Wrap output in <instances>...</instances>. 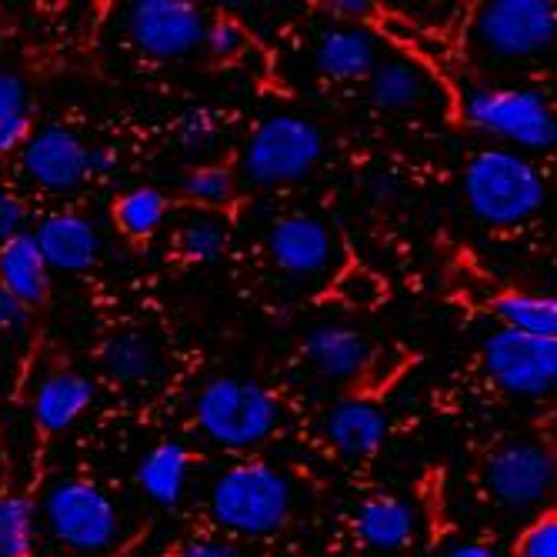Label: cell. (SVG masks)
Wrapping results in <instances>:
<instances>
[{"label": "cell", "instance_id": "6da1fadb", "mask_svg": "<svg viewBox=\"0 0 557 557\" xmlns=\"http://www.w3.org/2000/svg\"><path fill=\"white\" fill-rule=\"evenodd\" d=\"M465 197L478 221L491 227H515L544 208V177L518 150L484 147L465 168Z\"/></svg>", "mask_w": 557, "mask_h": 557}, {"label": "cell", "instance_id": "7a4b0ae2", "mask_svg": "<svg viewBox=\"0 0 557 557\" xmlns=\"http://www.w3.org/2000/svg\"><path fill=\"white\" fill-rule=\"evenodd\" d=\"M208 508L211 518L231 534L268 537L287 524L294 491L277 468L264 461H240L214 481Z\"/></svg>", "mask_w": 557, "mask_h": 557}, {"label": "cell", "instance_id": "3957f363", "mask_svg": "<svg viewBox=\"0 0 557 557\" xmlns=\"http://www.w3.org/2000/svg\"><path fill=\"white\" fill-rule=\"evenodd\" d=\"M194 418L221 447H255L268 441L281 421L274 394L250 377H214L200 387Z\"/></svg>", "mask_w": 557, "mask_h": 557}, {"label": "cell", "instance_id": "277c9868", "mask_svg": "<svg viewBox=\"0 0 557 557\" xmlns=\"http://www.w3.org/2000/svg\"><path fill=\"white\" fill-rule=\"evenodd\" d=\"M324 154L321 131L294 114L268 117L244 147V174L261 187L294 184L308 177Z\"/></svg>", "mask_w": 557, "mask_h": 557}, {"label": "cell", "instance_id": "5b68a950", "mask_svg": "<svg viewBox=\"0 0 557 557\" xmlns=\"http://www.w3.org/2000/svg\"><path fill=\"white\" fill-rule=\"evenodd\" d=\"M465 117L471 127L524 150H547L557 140L547 97L528 87H478L468 97Z\"/></svg>", "mask_w": 557, "mask_h": 557}, {"label": "cell", "instance_id": "8992f818", "mask_svg": "<svg viewBox=\"0 0 557 557\" xmlns=\"http://www.w3.org/2000/svg\"><path fill=\"white\" fill-rule=\"evenodd\" d=\"M44 518L54 537L77 554L108 550L121 528L114 500L87 481H58L44 497Z\"/></svg>", "mask_w": 557, "mask_h": 557}, {"label": "cell", "instance_id": "52a82bcc", "mask_svg": "<svg viewBox=\"0 0 557 557\" xmlns=\"http://www.w3.org/2000/svg\"><path fill=\"white\" fill-rule=\"evenodd\" d=\"M487 377L515 397H544L557 384V337H534L500 327L484 341Z\"/></svg>", "mask_w": 557, "mask_h": 557}, {"label": "cell", "instance_id": "ba28073f", "mask_svg": "<svg viewBox=\"0 0 557 557\" xmlns=\"http://www.w3.org/2000/svg\"><path fill=\"white\" fill-rule=\"evenodd\" d=\"M474 37L494 58H534L557 37L550 0H491L474 21Z\"/></svg>", "mask_w": 557, "mask_h": 557}, {"label": "cell", "instance_id": "9c48e42d", "mask_svg": "<svg viewBox=\"0 0 557 557\" xmlns=\"http://www.w3.org/2000/svg\"><path fill=\"white\" fill-rule=\"evenodd\" d=\"M131 40L150 58H187L205 47L208 21L187 0H137L127 14Z\"/></svg>", "mask_w": 557, "mask_h": 557}, {"label": "cell", "instance_id": "30bf717a", "mask_svg": "<svg viewBox=\"0 0 557 557\" xmlns=\"http://www.w3.org/2000/svg\"><path fill=\"white\" fill-rule=\"evenodd\" d=\"M554 454L534 441H508L487 458V487L508 508H537L554 491Z\"/></svg>", "mask_w": 557, "mask_h": 557}, {"label": "cell", "instance_id": "8fae6325", "mask_svg": "<svg viewBox=\"0 0 557 557\" xmlns=\"http://www.w3.org/2000/svg\"><path fill=\"white\" fill-rule=\"evenodd\" d=\"M21 161L30 181L50 194H71L90 177L87 144L74 131L58 127V124L30 131V137L21 147Z\"/></svg>", "mask_w": 557, "mask_h": 557}, {"label": "cell", "instance_id": "7c38bea8", "mask_svg": "<svg viewBox=\"0 0 557 557\" xmlns=\"http://www.w3.org/2000/svg\"><path fill=\"white\" fill-rule=\"evenodd\" d=\"M334 234L324 221L308 218V214H294L284 218L271 227L268 237V255L271 261L294 277H311L331 268L334 261Z\"/></svg>", "mask_w": 557, "mask_h": 557}, {"label": "cell", "instance_id": "4fadbf2b", "mask_svg": "<svg viewBox=\"0 0 557 557\" xmlns=\"http://www.w3.org/2000/svg\"><path fill=\"white\" fill-rule=\"evenodd\" d=\"M37 250L44 255L47 268H58L67 274L90 271L100 258V234L97 227L81 214H50L40 221Z\"/></svg>", "mask_w": 557, "mask_h": 557}, {"label": "cell", "instance_id": "5bb4252c", "mask_svg": "<svg viewBox=\"0 0 557 557\" xmlns=\"http://www.w3.org/2000/svg\"><path fill=\"white\" fill-rule=\"evenodd\" d=\"M324 431L344 458H371L387 437V418L368 397H344L327 411Z\"/></svg>", "mask_w": 557, "mask_h": 557}, {"label": "cell", "instance_id": "9a60e30c", "mask_svg": "<svg viewBox=\"0 0 557 557\" xmlns=\"http://www.w3.org/2000/svg\"><path fill=\"white\" fill-rule=\"evenodd\" d=\"M318 71L331 81H364L377 67V37L358 24H341L318 37Z\"/></svg>", "mask_w": 557, "mask_h": 557}, {"label": "cell", "instance_id": "2e32d148", "mask_svg": "<svg viewBox=\"0 0 557 557\" xmlns=\"http://www.w3.org/2000/svg\"><path fill=\"white\" fill-rule=\"evenodd\" d=\"M304 354L318 374L331 381H350L371 364V344L358 327L321 324L304 341Z\"/></svg>", "mask_w": 557, "mask_h": 557}, {"label": "cell", "instance_id": "e0dca14e", "mask_svg": "<svg viewBox=\"0 0 557 557\" xmlns=\"http://www.w3.org/2000/svg\"><path fill=\"white\" fill-rule=\"evenodd\" d=\"M94 381L77 371H54L47 374L34 394V421L47 434L67 431L90 404H94Z\"/></svg>", "mask_w": 557, "mask_h": 557}, {"label": "cell", "instance_id": "ac0fdd59", "mask_svg": "<svg viewBox=\"0 0 557 557\" xmlns=\"http://www.w3.org/2000/svg\"><path fill=\"white\" fill-rule=\"evenodd\" d=\"M0 287L27 311L44 304L50 287V268L37 250L34 234L21 231L17 237L0 244Z\"/></svg>", "mask_w": 557, "mask_h": 557}, {"label": "cell", "instance_id": "d6986e66", "mask_svg": "<svg viewBox=\"0 0 557 557\" xmlns=\"http://www.w3.org/2000/svg\"><path fill=\"white\" fill-rule=\"evenodd\" d=\"M354 528H358L361 541L374 550H400L418 534V511L408 500L381 494L361 504Z\"/></svg>", "mask_w": 557, "mask_h": 557}, {"label": "cell", "instance_id": "ffe728a7", "mask_svg": "<svg viewBox=\"0 0 557 557\" xmlns=\"http://www.w3.org/2000/svg\"><path fill=\"white\" fill-rule=\"evenodd\" d=\"M134 478L154 504H161V508H177L187 487V478H190V454L177 441H161L137 461Z\"/></svg>", "mask_w": 557, "mask_h": 557}, {"label": "cell", "instance_id": "44dd1931", "mask_svg": "<svg viewBox=\"0 0 557 557\" xmlns=\"http://www.w3.org/2000/svg\"><path fill=\"white\" fill-rule=\"evenodd\" d=\"M368 81H371V100L381 111H391V114L418 111L431 94L428 74L408 58L377 61Z\"/></svg>", "mask_w": 557, "mask_h": 557}, {"label": "cell", "instance_id": "7402d4cb", "mask_svg": "<svg viewBox=\"0 0 557 557\" xmlns=\"http://www.w3.org/2000/svg\"><path fill=\"white\" fill-rule=\"evenodd\" d=\"M100 361H104V371L121 381V384H147L158 377V368H161V358L154 344H150L144 334H114L108 344H104V354H100Z\"/></svg>", "mask_w": 557, "mask_h": 557}, {"label": "cell", "instance_id": "603a6c76", "mask_svg": "<svg viewBox=\"0 0 557 557\" xmlns=\"http://www.w3.org/2000/svg\"><path fill=\"white\" fill-rule=\"evenodd\" d=\"M494 314L504 327L534 334V337H557V300L537 294H504L494 300Z\"/></svg>", "mask_w": 557, "mask_h": 557}, {"label": "cell", "instance_id": "cb8c5ba5", "mask_svg": "<svg viewBox=\"0 0 557 557\" xmlns=\"http://www.w3.org/2000/svg\"><path fill=\"white\" fill-rule=\"evenodd\" d=\"M168 218V197L158 187H134L114 205V221L127 237H150Z\"/></svg>", "mask_w": 557, "mask_h": 557}, {"label": "cell", "instance_id": "d4e9b609", "mask_svg": "<svg viewBox=\"0 0 557 557\" xmlns=\"http://www.w3.org/2000/svg\"><path fill=\"white\" fill-rule=\"evenodd\" d=\"M37 541V511L24 494L0 497V557H30Z\"/></svg>", "mask_w": 557, "mask_h": 557}, {"label": "cell", "instance_id": "484cf974", "mask_svg": "<svg viewBox=\"0 0 557 557\" xmlns=\"http://www.w3.org/2000/svg\"><path fill=\"white\" fill-rule=\"evenodd\" d=\"M177 244H181V255H184L187 261L214 264V261L224 258V250H227V231H224V224L214 221V218H194V221L181 231Z\"/></svg>", "mask_w": 557, "mask_h": 557}, {"label": "cell", "instance_id": "4316f807", "mask_svg": "<svg viewBox=\"0 0 557 557\" xmlns=\"http://www.w3.org/2000/svg\"><path fill=\"white\" fill-rule=\"evenodd\" d=\"M184 197L197 200V205H227L234 197V174L221 164H200L194 171H187L184 184H181Z\"/></svg>", "mask_w": 557, "mask_h": 557}, {"label": "cell", "instance_id": "83f0119b", "mask_svg": "<svg viewBox=\"0 0 557 557\" xmlns=\"http://www.w3.org/2000/svg\"><path fill=\"white\" fill-rule=\"evenodd\" d=\"M247 44H250L247 30L237 21H231V17H221V21L208 24V30H205V47L211 50V58H218V61L240 58L244 50H247Z\"/></svg>", "mask_w": 557, "mask_h": 557}, {"label": "cell", "instance_id": "f1b7e54d", "mask_svg": "<svg viewBox=\"0 0 557 557\" xmlns=\"http://www.w3.org/2000/svg\"><path fill=\"white\" fill-rule=\"evenodd\" d=\"M515 557H557V518L541 515L531 521L515 544Z\"/></svg>", "mask_w": 557, "mask_h": 557}, {"label": "cell", "instance_id": "f546056e", "mask_svg": "<svg viewBox=\"0 0 557 557\" xmlns=\"http://www.w3.org/2000/svg\"><path fill=\"white\" fill-rule=\"evenodd\" d=\"M181 140L190 150H211V144L218 140V121L211 111H190L181 121Z\"/></svg>", "mask_w": 557, "mask_h": 557}, {"label": "cell", "instance_id": "4dcf8cb0", "mask_svg": "<svg viewBox=\"0 0 557 557\" xmlns=\"http://www.w3.org/2000/svg\"><path fill=\"white\" fill-rule=\"evenodd\" d=\"M27 117V84L17 74L0 71V121Z\"/></svg>", "mask_w": 557, "mask_h": 557}, {"label": "cell", "instance_id": "1f68e13d", "mask_svg": "<svg viewBox=\"0 0 557 557\" xmlns=\"http://www.w3.org/2000/svg\"><path fill=\"white\" fill-rule=\"evenodd\" d=\"M341 297L347 304H361L364 308V304H374L381 297V281L368 271H347L341 277Z\"/></svg>", "mask_w": 557, "mask_h": 557}, {"label": "cell", "instance_id": "d6a6232c", "mask_svg": "<svg viewBox=\"0 0 557 557\" xmlns=\"http://www.w3.org/2000/svg\"><path fill=\"white\" fill-rule=\"evenodd\" d=\"M24 221H27V211L21 205V197L0 187V244L17 237L24 231Z\"/></svg>", "mask_w": 557, "mask_h": 557}, {"label": "cell", "instance_id": "836d02e7", "mask_svg": "<svg viewBox=\"0 0 557 557\" xmlns=\"http://www.w3.org/2000/svg\"><path fill=\"white\" fill-rule=\"evenodd\" d=\"M27 137H30V114L0 121V158H8V154H14V150H21Z\"/></svg>", "mask_w": 557, "mask_h": 557}, {"label": "cell", "instance_id": "e575fe53", "mask_svg": "<svg viewBox=\"0 0 557 557\" xmlns=\"http://www.w3.org/2000/svg\"><path fill=\"white\" fill-rule=\"evenodd\" d=\"M177 557H244L240 547H234L231 541H218V537H200L181 547Z\"/></svg>", "mask_w": 557, "mask_h": 557}, {"label": "cell", "instance_id": "d590c367", "mask_svg": "<svg viewBox=\"0 0 557 557\" xmlns=\"http://www.w3.org/2000/svg\"><path fill=\"white\" fill-rule=\"evenodd\" d=\"M27 327V308H21V304L0 287V334H14Z\"/></svg>", "mask_w": 557, "mask_h": 557}, {"label": "cell", "instance_id": "8d00e7d4", "mask_svg": "<svg viewBox=\"0 0 557 557\" xmlns=\"http://www.w3.org/2000/svg\"><path fill=\"white\" fill-rule=\"evenodd\" d=\"M117 168V154L111 147H87V174H111Z\"/></svg>", "mask_w": 557, "mask_h": 557}, {"label": "cell", "instance_id": "74e56055", "mask_svg": "<svg viewBox=\"0 0 557 557\" xmlns=\"http://www.w3.org/2000/svg\"><path fill=\"white\" fill-rule=\"evenodd\" d=\"M437 557H504L497 547L491 544H478V541H461V544H450L447 550H441Z\"/></svg>", "mask_w": 557, "mask_h": 557}, {"label": "cell", "instance_id": "f35d334b", "mask_svg": "<svg viewBox=\"0 0 557 557\" xmlns=\"http://www.w3.org/2000/svg\"><path fill=\"white\" fill-rule=\"evenodd\" d=\"M331 11H337L341 17H347V21L358 24V21H364V17L374 14V4H371V0H334Z\"/></svg>", "mask_w": 557, "mask_h": 557}]
</instances>
